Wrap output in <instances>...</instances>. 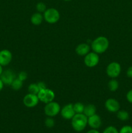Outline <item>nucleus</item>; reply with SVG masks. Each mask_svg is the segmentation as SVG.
<instances>
[{
	"label": "nucleus",
	"instance_id": "1",
	"mask_svg": "<svg viewBox=\"0 0 132 133\" xmlns=\"http://www.w3.org/2000/svg\"><path fill=\"white\" fill-rule=\"evenodd\" d=\"M109 42L107 38L104 36H100L93 40L91 44V48L93 51L97 54L105 53L109 48Z\"/></svg>",
	"mask_w": 132,
	"mask_h": 133
},
{
	"label": "nucleus",
	"instance_id": "2",
	"mask_svg": "<svg viewBox=\"0 0 132 133\" xmlns=\"http://www.w3.org/2000/svg\"><path fill=\"white\" fill-rule=\"evenodd\" d=\"M71 126L76 132L84 131L87 125V117L84 114H76L71 119Z\"/></svg>",
	"mask_w": 132,
	"mask_h": 133
},
{
	"label": "nucleus",
	"instance_id": "3",
	"mask_svg": "<svg viewBox=\"0 0 132 133\" xmlns=\"http://www.w3.org/2000/svg\"><path fill=\"white\" fill-rule=\"evenodd\" d=\"M43 19L45 22L50 24L57 23L60 18V14L59 11L55 8H49L43 14Z\"/></svg>",
	"mask_w": 132,
	"mask_h": 133
},
{
	"label": "nucleus",
	"instance_id": "4",
	"mask_svg": "<svg viewBox=\"0 0 132 133\" xmlns=\"http://www.w3.org/2000/svg\"><path fill=\"white\" fill-rule=\"evenodd\" d=\"M61 107L58 103L51 101L45 104L44 107V112L48 117H54L60 113Z\"/></svg>",
	"mask_w": 132,
	"mask_h": 133
},
{
	"label": "nucleus",
	"instance_id": "5",
	"mask_svg": "<svg viewBox=\"0 0 132 133\" xmlns=\"http://www.w3.org/2000/svg\"><path fill=\"white\" fill-rule=\"evenodd\" d=\"M106 74L111 79H116L121 73V66L117 62H111L106 68Z\"/></svg>",
	"mask_w": 132,
	"mask_h": 133
},
{
	"label": "nucleus",
	"instance_id": "6",
	"mask_svg": "<svg viewBox=\"0 0 132 133\" xmlns=\"http://www.w3.org/2000/svg\"><path fill=\"white\" fill-rule=\"evenodd\" d=\"M37 96L38 97L39 100L41 102L46 104L54 101V97H55V94H54V91L47 88L45 89L40 90Z\"/></svg>",
	"mask_w": 132,
	"mask_h": 133
},
{
	"label": "nucleus",
	"instance_id": "7",
	"mask_svg": "<svg viewBox=\"0 0 132 133\" xmlns=\"http://www.w3.org/2000/svg\"><path fill=\"white\" fill-rule=\"evenodd\" d=\"M100 61V57L98 54L94 51L89 52L84 56V62L85 66L88 68H94L98 64Z\"/></svg>",
	"mask_w": 132,
	"mask_h": 133
},
{
	"label": "nucleus",
	"instance_id": "8",
	"mask_svg": "<svg viewBox=\"0 0 132 133\" xmlns=\"http://www.w3.org/2000/svg\"><path fill=\"white\" fill-rule=\"evenodd\" d=\"M39 101L40 100H39L37 95L32 94L31 93H28L25 95L23 99V105L27 108L35 107L36 106H37Z\"/></svg>",
	"mask_w": 132,
	"mask_h": 133
},
{
	"label": "nucleus",
	"instance_id": "9",
	"mask_svg": "<svg viewBox=\"0 0 132 133\" xmlns=\"http://www.w3.org/2000/svg\"><path fill=\"white\" fill-rule=\"evenodd\" d=\"M60 114L62 118L67 120H69L76 114L73 109V104L69 103L63 106L61 109Z\"/></svg>",
	"mask_w": 132,
	"mask_h": 133
},
{
	"label": "nucleus",
	"instance_id": "10",
	"mask_svg": "<svg viewBox=\"0 0 132 133\" xmlns=\"http://www.w3.org/2000/svg\"><path fill=\"white\" fill-rule=\"evenodd\" d=\"M105 108L107 111L112 113H116L120 110V105L119 101L114 98H109L105 101Z\"/></svg>",
	"mask_w": 132,
	"mask_h": 133
},
{
	"label": "nucleus",
	"instance_id": "11",
	"mask_svg": "<svg viewBox=\"0 0 132 133\" xmlns=\"http://www.w3.org/2000/svg\"><path fill=\"white\" fill-rule=\"evenodd\" d=\"M12 60V54L9 49H2L0 51V64L6 66L11 62Z\"/></svg>",
	"mask_w": 132,
	"mask_h": 133
},
{
	"label": "nucleus",
	"instance_id": "12",
	"mask_svg": "<svg viewBox=\"0 0 132 133\" xmlns=\"http://www.w3.org/2000/svg\"><path fill=\"white\" fill-rule=\"evenodd\" d=\"M87 125L93 129H98L102 125V119L98 114L94 115L87 118Z\"/></svg>",
	"mask_w": 132,
	"mask_h": 133
},
{
	"label": "nucleus",
	"instance_id": "13",
	"mask_svg": "<svg viewBox=\"0 0 132 133\" xmlns=\"http://www.w3.org/2000/svg\"><path fill=\"white\" fill-rule=\"evenodd\" d=\"M0 78L3 82L4 84L10 85L13 81L16 79L15 74L11 70H6L3 71L2 74L0 76Z\"/></svg>",
	"mask_w": 132,
	"mask_h": 133
},
{
	"label": "nucleus",
	"instance_id": "14",
	"mask_svg": "<svg viewBox=\"0 0 132 133\" xmlns=\"http://www.w3.org/2000/svg\"><path fill=\"white\" fill-rule=\"evenodd\" d=\"M91 46L86 43H81L76 46L75 52L79 56H85L90 52Z\"/></svg>",
	"mask_w": 132,
	"mask_h": 133
},
{
	"label": "nucleus",
	"instance_id": "15",
	"mask_svg": "<svg viewBox=\"0 0 132 133\" xmlns=\"http://www.w3.org/2000/svg\"><path fill=\"white\" fill-rule=\"evenodd\" d=\"M43 16L41 13L40 12H35L31 16V22L32 24L34 25L38 26L42 23L43 20Z\"/></svg>",
	"mask_w": 132,
	"mask_h": 133
},
{
	"label": "nucleus",
	"instance_id": "16",
	"mask_svg": "<svg viewBox=\"0 0 132 133\" xmlns=\"http://www.w3.org/2000/svg\"><path fill=\"white\" fill-rule=\"evenodd\" d=\"M84 113L87 117L91 116L94 114H97V107L93 104H88L84 107Z\"/></svg>",
	"mask_w": 132,
	"mask_h": 133
},
{
	"label": "nucleus",
	"instance_id": "17",
	"mask_svg": "<svg viewBox=\"0 0 132 133\" xmlns=\"http://www.w3.org/2000/svg\"><path fill=\"white\" fill-rule=\"evenodd\" d=\"M119 87V83L116 79H111L107 83V88L111 92H115Z\"/></svg>",
	"mask_w": 132,
	"mask_h": 133
},
{
	"label": "nucleus",
	"instance_id": "18",
	"mask_svg": "<svg viewBox=\"0 0 132 133\" xmlns=\"http://www.w3.org/2000/svg\"><path fill=\"white\" fill-rule=\"evenodd\" d=\"M116 117L120 121H127L129 118V114L128 111L124 110H119L116 112Z\"/></svg>",
	"mask_w": 132,
	"mask_h": 133
},
{
	"label": "nucleus",
	"instance_id": "19",
	"mask_svg": "<svg viewBox=\"0 0 132 133\" xmlns=\"http://www.w3.org/2000/svg\"><path fill=\"white\" fill-rule=\"evenodd\" d=\"M23 81H21L20 79H18V78H16L13 82L12 83V84H10L11 86V88H12L14 90H19L21 88L23 87Z\"/></svg>",
	"mask_w": 132,
	"mask_h": 133
},
{
	"label": "nucleus",
	"instance_id": "20",
	"mask_svg": "<svg viewBox=\"0 0 132 133\" xmlns=\"http://www.w3.org/2000/svg\"><path fill=\"white\" fill-rule=\"evenodd\" d=\"M28 93L32 94L38 95V92H40V88L37 83H32L30 84L28 87Z\"/></svg>",
	"mask_w": 132,
	"mask_h": 133
},
{
	"label": "nucleus",
	"instance_id": "21",
	"mask_svg": "<svg viewBox=\"0 0 132 133\" xmlns=\"http://www.w3.org/2000/svg\"><path fill=\"white\" fill-rule=\"evenodd\" d=\"M84 105L80 102L75 103L73 104V109L76 114H81L84 112Z\"/></svg>",
	"mask_w": 132,
	"mask_h": 133
},
{
	"label": "nucleus",
	"instance_id": "22",
	"mask_svg": "<svg viewBox=\"0 0 132 133\" xmlns=\"http://www.w3.org/2000/svg\"><path fill=\"white\" fill-rule=\"evenodd\" d=\"M55 125V121L53 117H48L45 120V125L47 128H53Z\"/></svg>",
	"mask_w": 132,
	"mask_h": 133
},
{
	"label": "nucleus",
	"instance_id": "23",
	"mask_svg": "<svg viewBox=\"0 0 132 133\" xmlns=\"http://www.w3.org/2000/svg\"><path fill=\"white\" fill-rule=\"evenodd\" d=\"M36 10L38 12L40 13H43L46 10L47 6L43 2H38L37 4H36Z\"/></svg>",
	"mask_w": 132,
	"mask_h": 133
},
{
	"label": "nucleus",
	"instance_id": "24",
	"mask_svg": "<svg viewBox=\"0 0 132 133\" xmlns=\"http://www.w3.org/2000/svg\"><path fill=\"white\" fill-rule=\"evenodd\" d=\"M102 133H119V131L114 126H109L104 130Z\"/></svg>",
	"mask_w": 132,
	"mask_h": 133
},
{
	"label": "nucleus",
	"instance_id": "25",
	"mask_svg": "<svg viewBox=\"0 0 132 133\" xmlns=\"http://www.w3.org/2000/svg\"><path fill=\"white\" fill-rule=\"evenodd\" d=\"M119 133H132V127L130 125H124L119 131Z\"/></svg>",
	"mask_w": 132,
	"mask_h": 133
},
{
	"label": "nucleus",
	"instance_id": "26",
	"mask_svg": "<svg viewBox=\"0 0 132 133\" xmlns=\"http://www.w3.org/2000/svg\"><path fill=\"white\" fill-rule=\"evenodd\" d=\"M27 77H28V75H27V72L24 71H21L18 74V78L20 79L21 81H24L27 79Z\"/></svg>",
	"mask_w": 132,
	"mask_h": 133
},
{
	"label": "nucleus",
	"instance_id": "27",
	"mask_svg": "<svg viewBox=\"0 0 132 133\" xmlns=\"http://www.w3.org/2000/svg\"><path fill=\"white\" fill-rule=\"evenodd\" d=\"M126 99L129 103L132 104V89L128 91L126 94Z\"/></svg>",
	"mask_w": 132,
	"mask_h": 133
},
{
	"label": "nucleus",
	"instance_id": "28",
	"mask_svg": "<svg viewBox=\"0 0 132 133\" xmlns=\"http://www.w3.org/2000/svg\"><path fill=\"white\" fill-rule=\"evenodd\" d=\"M37 84H38V86L39 88H40V90L47 88L46 84H45V83H44V82L40 81V82H39V83H38Z\"/></svg>",
	"mask_w": 132,
	"mask_h": 133
},
{
	"label": "nucleus",
	"instance_id": "29",
	"mask_svg": "<svg viewBox=\"0 0 132 133\" xmlns=\"http://www.w3.org/2000/svg\"><path fill=\"white\" fill-rule=\"evenodd\" d=\"M126 75L128 77L131 78L132 79V66H130L129 68H128L126 71Z\"/></svg>",
	"mask_w": 132,
	"mask_h": 133
},
{
	"label": "nucleus",
	"instance_id": "30",
	"mask_svg": "<svg viewBox=\"0 0 132 133\" xmlns=\"http://www.w3.org/2000/svg\"><path fill=\"white\" fill-rule=\"evenodd\" d=\"M87 133H100V132L99 131H97V129H92L89 130V131H87Z\"/></svg>",
	"mask_w": 132,
	"mask_h": 133
},
{
	"label": "nucleus",
	"instance_id": "31",
	"mask_svg": "<svg viewBox=\"0 0 132 133\" xmlns=\"http://www.w3.org/2000/svg\"><path fill=\"white\" fill-rule=\"evenodd\" d=\"M3 87H4V83L2 81V80L1 79V78H0V92L2 90Z\"/></svg>",
	"mask_w": 132,
	"mask_h": 133
},
{
	"label": "nucleus",
	"instance_id": "32",
	"mask_svg": "<svg viewBox=\"0 0 132 133\" xmlns=\"http://www.w3.org/2000/svg\"><path fill=\"white\" fill-rule=\"evenodd\" d=\"M3 71V66L0 64V76H1V75L2 74Z\"/></svg>",
	"mask_w": 132,
	"mask_h": 133
},
{
	"label": "nucleus",
	"instance_id": "33",
	"mask_svg": "<svg viewBox=\"0 0 132 133\" xmlns=\"http://www.w3.org/2000/svg\"><path fill=\"white\" fill-rule=\"evenodd\" d=\"M65 1H72V0H63Z\"/></svg>",
	"mask_w": 132,
	"mask_h": 133
}]
</instances>
